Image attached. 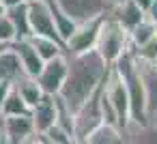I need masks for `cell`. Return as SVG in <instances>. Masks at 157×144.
<instances>
[{
  "mask_svg": "<svg viewBox=\"0 0 157 144\" xmlns=\"http://www.w3.org/2000/svg\"><path fill=\"white\" fill-rule=\"evenodd\" d=\"M67 63H69L67 78L56 97L71 112H75L88 97H93L101 88V84L110 73V67L99 58L95 50L78 56H67Z\"/></svg>",
  "mask_w": 157,
  "mask_h": 144,
  "instance_id": "obj_1",
  "label": "cell"
},
{
  "mask_svg": "<svg viewBox=\"0 0 157 144\" xmlns=\"http://www.w3.org/2000/svg\"><path fill=\"white\" fill-rule=\"evenodd\" d=\"M114 71L121 75L125 90H127V99H129V120L136 125H144L148 123V114H146V93H144V84H142V75H140V65L133 56V52L129 50L127 54H123L114 65Z\"/></svg>",
  "mask_w": 157,
  "mask_h": 144,
  "instance_id": "obj_2",
  "label": "cell"
},
{
  "mask_svg": "<svg viewBox=\"0 0 157 144\" xmlns=\"http://www.w3.org/2000/svg\"><path fill=\"white\" fill-rule=\"evenodd\" d=\"M93 50L99 54V58H101L108 67H112L123 54H127V52L131 50L129 32H127L118 22H114V20L105 13Z\"/></svg>",
  "mask_w": 157,
  "mask_h": 144,
  "instance_id": "obj_3",
  "label": "cell"
},
{
  "mask_svg": "<svg viewBox=\"0 0 157 144\" xmlns=\"http://www.w3.org/2000/svg\"><path fill=\"white\" fill-rule=\"evenodd\" d=\"M103 120V112H101V105H99V90L88 97L75 112H73V135H75V142H84V138L97 129Z\"/></svg>",
  "mask_w": 157,
  "mask_h": 144,
  "instance_id": "obj_4",
  "label": "cell"
},
{
  "mask_svg": "<svg viewBox=\"0 0 157 144\" xmlns=\"http://www.w3.org/2000/svg\"><path fill=\"white\" fill-rule=\"evenodd\" d=\"M67 69H69V63H67V56L60 54L52 60H45L41 71L37 73V84L41 86V90L45 95H52L56 97L65 84V78H67Z\"/></svg>",
  "mask_w": 157,
  "mask_h": 144,
  "instance_id": "obj_5",
  "label": "cell"
},
{
  "mask_svg": "<svg viewBox=\"0 0 157 144\" xmlns=\"http://www.w3.org/2000/svg\"><path fill=\"white\" fill-rule=\"evenodd\" d=\"M54 2L75 24H84V22L103 17L108 13V9H110L105 0H54Z\"/></svg>",
  "mask_w": 157,
  "mask_h": 144,
  "instance_id": "obj_6",
  "label": "cell"
},
{
  "mask_svg": "<svg viewBox=\"0 0 157 144\" xmlns=\"http://www.w3.org/2000/svg\"><path fill=\"white\" fill-rule=\"evenodd\" d=\"M101 22H103V17H97V20L78 24V28L73 30V35L65 41V56H78V54L90 52L95 47V41H97Z\"/></svg>",
  "mask_w": 157,
  "mask_h": 144,
  "instance_id": "obj_7",
  "label": "cell"
},
{
  "mask_svg": "<svg viewBox=\"0 0 157 144\" xmlns=\"http://www.w3.org/2000/svg\"><path fill=\"white\" fill-rule=\"evenodd\" d=\"M28 5V22H30V35H39V37H50L54 41H60L63 39L58 37L56 32V26H54V20H52V13H50V5L48 0H33V2H26ZM65 45V43H63Z\"/></svg>",
  "mask_w": 157,
  "mask_h": 144,
  "instance_id": "obj_8",
  "label": "cell"
},
{
  "mask_svg": "<svg viewBox=\"0 0 157 144\" xmlns=\"http://www.w3.org/2000/svg\"><path fill=\"white\" fill-rule=\"evenodd\" d=\"M2 123V133L7 138L9 144H20L26 138L37 135L35 125L30 120V114H22V116H0Z\"/></svg>",
  "mask_w": 157,
  "mask_h": 144,
  "instance_id": "obj_9",
  "label": "cell"
},
{
  "mask_svg": "<svg viewBox=\"0 0 157 144\" xmlns=\"http://www.w3.org/2000/svg\"><path fill=\"white\" fill-rule=\"evenodd\" d=\"M56 116H58V105H56V97L52 95H43V99L30 108V120L35 125V131L37 135L48 131L50 127L56 125Z\"/></svg>",
  "mask_w": 157,
  "mask_h": 144,
  "instance_id": "obj_10",
  "label": "cell"
},
{
  "mask_svg": "<svg viewBox=\"0 0 157 144\" xmlns=\"http://www.w3.org/2000/svg\"><path fill=\"white\" fill-rule=\"evenodd\" d=\"M11 47H13V52H15L17 58H20V65H22V69H24V75L37 78V73H39L41 67H43V60H41L39 54L35 52V47L30 45V41H28V39H15V41H11Z\"/></svg>",
  "mask_w": 157,
  "mask_h": 144,
  "instance_id": "obj_11",
  "label": "cell"
},
{
  "mask_svg": "<svg viewBox=\"0 0 157 144\" xmlns=\"http://www.w3.org/2000/svg\"><path fill=\"white\" fill-rule=\"evenodd\" d=\"M138 65H140L144 93H146V114H148V120H153L157 114V65L155 63H140V60H138Z\"/></svg>",
  "mask_w": 157,
  "mask_h": 144,
  "instance_id": "obj_12",
  "label": "cell"
},
{
  "mask_svg": "<svg viewBox=\"0 0 157 144\" xmlns=\"http://www.w3.org/2000/svg\"><path fill=\"white\" fill-rule=\"evenodd\" d=\"M108 15L114 22H118L127 32H131L140 22H144V11L133 2V0H127V2H121L116 7L108 9Z\"/></svg>",
  "mask_w": 157,
  "mask_h": 144,
  "instance_id": "obj_13",
  "label": "cell"
},
{
  "mask_svg": "<svg viewBox=\"0 0 157 144\" xmlns=\"http://www.w3.org/2000/svg\"><path fill=\"white\" fill-rule=\"evenodd\" d=\"M22 78H24V69L20 65L17 54L13 52V47L9 43V45H5L2 50H0V82L15 84Z\"/></svg>",
  "mask_w": 157,
  "mask_h": 144,
  "instance_id": "obj_14",
  "label": "cell"
},
{
  "mask_svg": "<svg viewBox=\"0 0 157 144\" xmlns=\"http://www.w3.org/2000/svg\"><path fill=\"white\" fill-rule=\"evenodd\" d=\"M80 144H125V131L112 123H101Z\"/></svg>",
  "mask_w": 157,
  "mask_h": 144,
  "instance_id": "obj_15",
  "label": "cell"
},
{
  "mask_svg": "<svg viewBox=\"0 0 157 144\" xmlns=\"http://www.w3.org/2000/svg\"><path fill=\"white\" fill-rule=\"evenodd\" d=\"M125 140L129 144H157V123L153 120L144 125L129 123L125 129Z\"/></svg>",
  "mask_w": 157,
  "mask_h": 144,
  "instance_id": "obj_16",
  "label": "cell"
},
{
  "mask_svg": "<svg viewBox=\"0 0 157 144\" xmlns=\"http://www.w3.org/2000/svg\"><path fill=\"white\" fill-rule=\"evenodd\" d=\"M7 17L15 30V39H28L30 37V22H28V5L17 2L7 9Z\"/></svg>",
  "mask_w": 157,
  "mask_h": 144,
  "instance_id": "obj_17",
  "label": "cell"
},
{
  "mask_svg": "<svg viewBox=\"0 0 157 144\" xmlns=\"http://www.w3.org/2000/svg\"><path fill=\"white\" fill-rule=\"evenodd\" d=\"M30 45L35 47V52L39 54V58L45 63V60H52L60 54H65V45L60 41H54L50 37H39V35H30L28 37Z\"/></svg>",
  "mask_w": 157,
  "mask_h": 144,
  "instance_id": "obj_18",
  "label": "cell"
},
{
  "mask_svg": "<svg viewBox=\"0 0 157 144\" xmlns=\"http://www.w3.org/2000/svg\"><path fill=\"white\" fill-rule=\"evenodd\" d=\"M48 5H50V13H52V20H54V26H56V32H58V37L63 39V43L73 35V30L78 28V24L54 2V0H48Z\"/></svg>",
  "mask_w": 157,
  "mask_h": 144,
  "instance_id": "obj_19",
  "label": "cell"
},
{
  "mask_svg": "<svg viewBox=\"0 0 157 144\" xmlns=\"http://www.w3.org/2000/svg\"><path fill=\"white\" fill-rule=\"evenodd\" d=\"M13 86H15V90L20 93V97L26 101L28 108H35V105L43 99V95H45V93L41 90V86L37 84V80H35V78H28V75H24L22 80H17Z\"/></svg>",
  "mask_w": 157,
  "mask_h": 144,
  "instance_id": "obj_20",
  "label": "cell"
},
{
  "mask_svg": "<svg viewBox=\"0 0 157 144\" xmlns=\"http://www.w3.org/2000/svg\"><path fill=\"white\" fill-rule=\"evenodd\" d=\"M22 114H30V108L20 97V93L15 90V86H11L9 95L5 97L2 105H0V116H22Z\"/></svg>",
  "mask_w": 157,
  "mask_h": 144,
  "instance_id": "obj_21",
  "label": "cell"
},
{
  "mask_svg": "<svg viewBox=\"0 0 157 144\" xmlns=\"http://www.w3.org/2000/svg\"><path fill=\"white\" fill-rule=\"evenodd\" d=\"M151 37H155V24H151L146 17L144 22H140L131 32H129V41H131V47H138L142 43H146Z\"/></svg>",
  "mask_w": 157,
  "mask_h": 144,
  "instance_id": "obj_22",
  "label": "cell"
},
{
  "mask_svg": "<svg viewBox=\"0 0 157 144\" xmlns=\"http://www.w3.org/2000/svg\"><path fill=\"white\" fill-rule=\"evenodd\" d=\"M131 52L140 63H157V35L151 37L146 43H142L138 47H131Z\"/></svg>",
  "mask_w": 157,
  "mask_h": 144,
  "instance_id": "obj_23",
  "label": "cell"
},
{
  "mask_svg": "<svg viewBox=\"0 0 157 144\" xmlns=\"http://www.w3.org/2000/svg\"><path fill=\"white\" fill-rule=\"evenodd\" d=\"M39 138H45V140L58 142V144H75V138H73L71 133H67L65 129H60L58 125H54V127H50L48 131L39 133Z\"/></svg>",
  "mask_w": 157,
  "mask_h": 144,
  "instance_id": "obj_24",
  "label": "cell"
},
{
  "mask_svg": "<svg viewBox=\"0 0 157 144\" xmlns=\"http://www.w3.org/2000/svg\"><path fill=\"white\" fill-rule=\"evenodd\" d=\"M11 41H15V30L5 13V15H0V45H9Z\"/></svg>",
  "mask_w": 157,
  "mask_h": 144,
  "instance_id": "obj_25",
  "label": "cell"
},
{
  "mask_svg": "<svg viewBox=\"0 0 157 144\" xmlns=\"http://www.w3.org/2000/svg\"><path fill=\"white\" fill-rule=\"evenodd\" d=\"M144 17H146L151 24H155V26H157V0H153V2L148 5V9L144 11Z\"/></svg>",
  "mask_w": 157,
  "mask_h": 144,
  "instance_id": "obj_26",
  "label": "cell"
},
{
  "mask_svg": "<svg viewBox=\"0 0 157 144\" xmlns=\"http://www.w3.org/2000/svg\"><path fill=\"white\" fill-rule=\"evenodd\" d=\"M11 86H13V84H9V82H0V105H2V101H5V97L9 95V90H11Z\"/></svg>",
  "mask_w": 157,
  "mask_h": 144,
  "instance_id": "obj_27",
  "label": "cell"
},
{
  "mask_svg": "<svg viewBox=\"0 0 157 144\" xmlns=\"http://www.w3.org/2000/svg\"><path fill=\"white\" fill-rule=\"evenodd\" d=\"M133 2H136V5H138L142 11H146V9H148V5L153 2V0H133Z\"/></svg>",
  "mask_w": 157,
  "mask_h": 144,
  "instance_id": "obj_28",
  "label": "cell"
},
{
  "mask_svg": "<svg viewBox=\"0 0 157 144\" xmlns=\"http://www.w3.org/2000/svg\"><path fill=\"white\" fill-rule=\"evenodd\" d=\"M20 144H39V138L37 135H33V138H26L24 142H20Z\"/></svg>",
  "mask_w": 157,
  "mask_h": 144,
  "instance_id": "obj_29",
  "label": "cell"
},
{
  "mask_svg": "<svg viewBox=\"0 0 157 144\" xmlns=\"http://www.w3.org/2000/svg\"><path fill=\"white\" fill-rule=\"evenodd\" d=\"M0 2H2V5L9 9V7H13V5H17V2H22V0H0Z\"/></svg>",
  "mask_w": 157,
  "mask_h": 144,
  "instance_id": "obj_30",
  "label": "cell"
},
{
  "mask_svg": "<svg viewBox=\"0 0 157 144\" xmlns=\"http://www.w3.org/2000/svg\"><path fill=\"white\" fill-rule=\"evenodd\" d=\"M108 2V7L112 9V7H116V5H121V2H127V0H105Z\"/></svg>",
  "mask_w": 157,
  "mask_h": 144,
  "instance_id": "obj_31",
  "label": "cell"
},
{
  "mask_svg": "<svg viewBox=\"0 0 157 144\" xmlns=\"http://www.w3.org/2000/svg\"><path fill=\"white\" fill-rule=\"evenodd\" d=\"M39 138V135H37ZM39 144H58V142H50V140H45V138H39Z\"/></svg>",
  "mask_w": 157,
  "mask_h": 144,
  "instance_id": "obj_32",
  "label": "cell"
},
{
  "mask_svg": "<svg viewBox=\"0 0 157 144\" xmlns=\"http://www.w3.org/2000/svg\"><path fill=\"white\" fill-rule=\"evenodd\" d=\"M5 138V133H2V123H0V140H2Z\"/></svg>",
  "mask_w": 157,
  "mask_h": 144,
  "instance_id": "obj_33",
  "label": "cell"
},
{
  "mask_svg": "<svg viewBox=\"0 0 157 144\" xmlns=\"http://www.w3.org/2000/svg\"><path fill=\"white\" fill-rule=\"evenodd\" d=\"M0 144H9V142H7V138H2V140H0Z\"/></svg>",
  "mask_w": 157,
  "mask_h": 144,
  "instance_id": "obj_34",
  "label": "cell"
},
{
  "mask_svg": "<svg viewBox=\"0 0 157 144\" xmlns=\"http://www.w3.org/2000/svg\"><path fill=\"white\" fill-rule=\"evenodd\" d=\"M153 123H157V114H155V118H153Z\"/></svg>",
  "mask_w": 157,
  "mask_h": 144,
  "instance_id": "obj_35",
  "label": "cell"
},
{
  "mask_svg": "<svg viewBox=\"0 0 157 144\" xmlns=\"http://www.w3.org/2000/svg\"><path fill=\"white\" fill-rule=\"evenodd\" d=\"M22 2H33V0H22Z\"/></svg>",
  "mask_w": 157,
  "mask_h": 144,
  "instance_id": "obj_36",
  "label": "cell"
},
{
  "mask_svg": "<svg viewBox=\"0 0 157 144\" xmlns=\"http://www.w3.org/2000/svg\"><path fill=\"white\" fill-rule=\"evenodd\" d=\"M155 35H157V26H155Z\"/></svg>",
  "mask_w": 157,
  "mask_h": 144,
  "instance_id": "obj_37",
  "label": "cell"
},
{
  "mask_svg": "<svg viewBox=\"0 0 157 144\" xmlns=\"http://www.w3.org/2000/svg\"><path fill=\"white\" fill-rule=\"evenodd\" d=\"M2 47H5V45H0V50H2Z\"/></svg>",
  "mask_w": 157,
  "mask_h": 144,
  "instance_id": "obj_38",
  "label": "cell"
},
{
  "mask_svg": "<svg viewBox=\"0 0 157 144\" xmlns=\"http://www.w3.org/2000/svg\"><path fill=\"white\" fill-rule=\"evenodd\" d=\"M125 144H129V142H127V140H125Z\"/></svg>",
  "mask_w": 157,
  "mask_h": 144,
  "instance_id": "obj_39",
  "label": "cell"
},
{
  "mask_svg": "<svg viewBox=\"0 0 157 144\" xmlns=\"http://www.w3.org/2000/svg\"><path fill=\"white\" fill-rule=\"evenodd\" d=\"M75 144H78V142H75Z\"/></svg>",
  "mask_w": 157,
  "mask_h": 144,
  "instance_id": "obj_40",
  "label": "cell"
},
{
  "mask_svg": "<svg viewBox=\"0 0 157 144\" xmlns=\"http://www.w3.org/2000/svg\"><path fill=\"white\" fill-rule=\"evenodd\" d=\"M155 65H157V63H155Z\"/></svg>",
  "mask_w": 157,
  "mask_h": 144,
  "instance_id": "obj_41",
  "label": "cell"
}]
</instances>
